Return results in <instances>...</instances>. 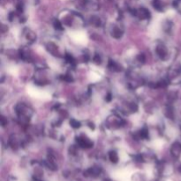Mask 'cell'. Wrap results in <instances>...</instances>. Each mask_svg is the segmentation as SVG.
Segmentation results:
<instances>
[{
    "instance_id": "6da1fadb",
    "label": "cell",
    "mask_w": 181,
    "mask_h": 181,
    "mask_svg": "<svg viewBox=\"0 0 181 181\" xmlns=\"http://www.w3.org/2000/svg\"><path fill=\"white\" fill-rule=\"evenodd\" d=\"M15 112L17 114L18 118L20 120H22V122L28 121L29 118H31L32 114H33L31 109L25 104H17L16 107H15Z\"/></svg>"
},
{
    "instance_id": "3957f363",
    "label": "cell",
    "mask_w": 181,
    "mask_h": 181,
    "mask_svg": "<svg viewBox=\"0 0 181 181\" xmlns=\"http://www.w3.org/2000/svg\"><path fill=\"white\" fill-rule=\"evenodd\" d=\"M134 15L137 18L140 20H148L150 19V11L148 9H146L144 7H141L134 11Z\"/></svg>"
},
{
    "instance_id": "7a4b0ae2",
    "label": "cell",
    "mask_w": 181,
    "mask_h": 181,
    "mask_svg": "<svg viewBox=\"0 0 181 181\" xmlns=\"http://www.w3.org/2000/svg\"><path fill=\"white\" fill-rule=\"evenodd\" d=\"M77 144L83 149H89L93 146V141L86 135H80L77 137Z\"/></svg>"
},
{
    "instance_id": "30bf717a",
    "label": "cell",
    "mask_w": 181,
    "mask_h": 181,
    "mask_svg": "<svg viewBox=\"0 0 181 181\" xmlns=\"http://www.w3.org/2000/svg\"><path fill=\"white\" fill-rule=\"evenodd\" d=\"M109 158H110V160L112 163H118V153H117L116 151H114V150L110 151V152H109Z\"/></svg>"
},
{
    "instance_id": "8992f818",
    "label": "cell",
    "mask_w": 181,
    "mask_h": 181,
    "mask_svg": "<svg viewBox=\"0 0 181 181\" xmlns=\"http://www.w3.org/2000/svg\"><path fill=\"white\" fill-rule=\"evenodd\" d=\"M124 34V30H123L122 27H120L119 26H115L112 28V31H111V35L113 36L114 38L116 39H119L121 38Z\"/></svg>"
},
{
    "instance_id": "5b68a950",
    "label": "cell",
    "mask_w": 181,
    "mask_h": 181,
    "mask_svg": "<svg viewBox=\"0 0 181 181\" xmlns=\"http://www.w3.org/2000/svg\"><path fill=\"white\" fill-rule=\"evenodd\" d=\"M85 6L88 9L95 11L99 8V1L98 0H87L85 2Z\"/></svg>"
},
{
    "instance_id": "8fae6325",
    "label": "cell",
    "mask_w": 181,
    "mask_h": 181,
    "mask_svg": "<svg viewBox=\"0 0 181 181\" xmlns=\"http://www.w3.org/2000/svg\"><path fill=\"white\" fill-rule=\"evenodd\" d=\"M70 125H71V127H72V128H74V129H78V128L81 127V123L79 122L78 120H76V119H74V118H72V119L70 120Z\"/></svg>"
},
{
    "instance_id": "277c9868",
    "label": "cell",
    "mask_w": 181,
    "mask_h": 181,
    "mask_svg": "<svg viewBox=\"0 0 181 181\" xmlns=\"http://www.w3.org/2000/svg\"><path fill=\"white\" fill-rule=\"evenodd\" d=\"M156 52L159 58H161L162 59H166V56L168 54V50L166 46L163 44V43H160L158 45L156 46Z\"/></svg>"
},
{
    "instance_id": "7c38bea8",
    "label": "cell",
    "mask_w": 181,
    "mask_h": 181,
    "mask_svg": "<svg viewBox=\"0 0 181 181\" xmlns=\"http://www.w3.org/2000/svg\"><path fill=\"white\" fill-rule=\"evenodd\" d=\"M93 61H94V63L97 64V65H100V64L102 63V59H101L100 55L95 54L94 56V58H93Z\"/></svg>"
},
{
    "instance_id": "52a82bcc",
    "label": "cell",
    "mask_w": 181,
    "mask_h": 181,
    "mask_svg": "<svg viewBox=\"0 0 181 181\" xmlns=\"http://www.w3.org/2000/svg\"><path fill=\"white\" fill-rule=\"evenodd\" d=\"M169 3V0H155V8L158 11H163Z\"/></svg>"
},
{
    "instance_id": "9c48e42d",
    "label": "cell",
    "mask_w": 181,
    "mask_h": 181,
    "mask_svg": "<svg viewBox=\"0 0 181 181\" xmlns=\"http://www.w3.org/2000/svg\"><path fill=\"white\" fill-rule=\"evenodd\" d=\"M90 23L95 27H100L101 25H102V21H101V19L99 17H97V16H92L90 19Z\"/></svg>"
},
{
    "instance_id": "ba28073f",
    "label": "cell",
    "mask_w": 181,
    "mask_h": 181,
    "mask_svg": "<svg viewBox=\"0 0 181 181\" xmlns=\"http://www.w3.org/2000/svg\"><path fill=\"white\" fill-rule=\"evenodd\" d=\"M108 67L110 68V69H111L114 72H119V71H121V65H120L119 64L117 63V62H115L114 60H111V59L109 61Z\"/></svg>"
}]
</instances>
